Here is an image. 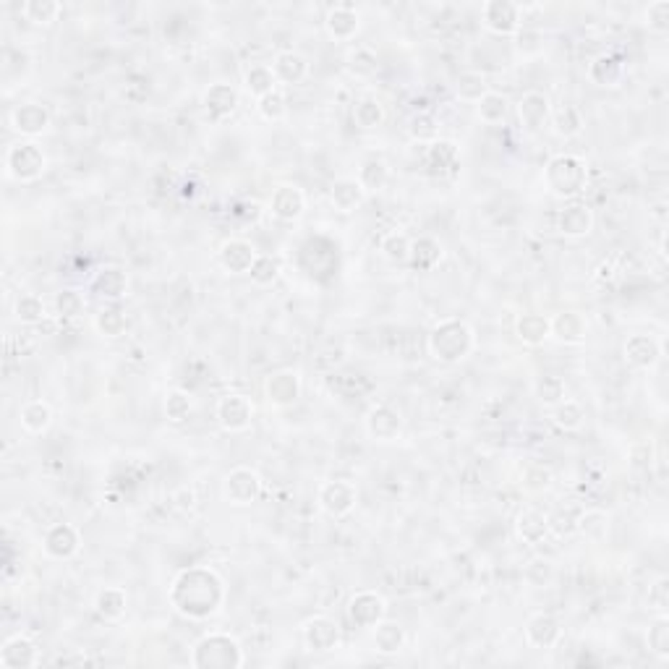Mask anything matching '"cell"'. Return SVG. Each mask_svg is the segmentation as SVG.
Here are the masks:
<instances>
[{
	"label": "cell",
	"instance_id": "cell-1",
	"mask_svg": "<svg viewBox=\"0 0 669 669\" xmlns=\"http://www.w3.org/2000/svg\"><path fill=\"white\" fill-rule=\"evenodd\" d=\"M228 586L222 576L207 565L183 568L168 588V602L186 620L204 622L225 607Z\"/></svg>",
	"mask_w": 669,
	"mask_h": 669
},
{
	"label": "cell",
	"instance_id": "cell-2",
	"mask_svg": "<svg viewBox=\"0 0 669 669\" xmlns=\"http://www.w3.org/2000/svg\"><path fill=\"white\" fill-rule=\"evenodd\" d=\"M476 348V333L465 319H439L426 334V351L439 364H460Z\"/></svg>",
	"mask_w": 669,
	"mask_h": 669
},
{
	"label": "cell",
	"instance_id": "cell-3",
	"mask_svg": "<svg viewBox=\"0 0 669 669\" xmlns=\"http://www.w3.org/2000/svg\"><path fill=\"white\" fill-rule=\"evenodd\" d=\"M188 662L194 669H241L246 654L230 633H207L194 643Z\"/></svg>",
	"mask_w": 669,
	"mask_h": 669
},
{
	"label": "cell",
	"instance_id": "cell-4",
	"mask_svg": "<svg viewBox=\"0 0 669 669\" xmlns=\"http://www.w3.org/2000/svg\"><path fill=\"white\" fill-rule=\"evenodd\" d=\"M544 183L552 196L573 202L586 191L588 168L576 154H554L544 168Z\"/></svg>",
	"mask_w": 669,
	"mask_h": 669
},
{
	"label": "cell",
	"instance_id": "cell-5",
	"mask_svg": "<svg viewBox=\"0 0 669 669\" xmlns=\"http://www.w3.org/2000/svg\"><path fill=\"white\" fill-rule=\"evenodd\" d=\"M5 170L13 181L34 183L48 170V154L37 142H16L5 152Z\"/></svg>",
	"mask_w": 669,
	"mask_h": 669
},
{
	"label": "cell",
	"instance_id": "cell-6",
	"mask_svg": "<svg viewBox=\"0 0 669 669\" xmlns=\"http://www.w3.org/2000/svg\"><path fill=\"white\" fill-rule=\"evenodd\" d=\"M262 491H265L262 476L254 468H248V465H236L222 479V497H225V502H230L236 508L254 505L262 497Z\"/></svg>",
	"mask_w": 669,
	"mask_h": 669
},
{
	"label": "cell",
	"instance_id": "cell-7",
	"mask_svg": "<svg viewBox=\"0 0 669 669\" xmlns=\"http://www.w3.org/2000/svg\"><path fill=\"white\" fill-rule=\"evenodd\" d=\"M348 622L361 630H374L387 617V602L377 591H356L345 604Z\"/></svg>",
	"mask_w": 669,
	"mask_h": 669
},
{
	"label": "cell",
	"instance_id": "cell-8",
	"mask_svg": "<svg viewBox=\"0 0 669 669\" xmlns=\"http://www.w3.org/2000/svg\"><path fill=\"white\" fill-rule=\"evenodd\" d=\"M317 502H319L322 513H327L330 517H345L356 510L359 489H356V484L343 482V479L325 482L317 491Z\"/></svg>",
	"mask_w": 669,
	"mask_h": 669
},
{
	"label": "cell",
	"instance_id": "cell-9",
	"mask_svg": "<svg viewBox=\"0 0 669 669\" xmlns=\"http://www.w3.org/2000/svg\"><path fill=\"white\" fill-rule=\"evenodd\" d=\"M214 416H217V424L222 426L225 431L241 434L254 421V403L241 393H228V395L217 400Z\"/></svg>",
	"mask_w": 669,
	"mask_h": 669
},
{
	"label": "cell",
	"instance_id": "cell-10",
	"mask_svg": "<svg viewBox=\"0 0 669 669\" xmlns=\"http://www.w3.org/2000/svg\"><path fill=\"white\" fill-rule=\"evenodd\" d=\"M301 636H304V646L314 654H330L334 648H340V625L334 622L333 617L327 614H317V617H308L301 628Z\"/></svg>",
	"mask_w": 669,
	"mask_h": 669
},
{
	"label": "cell",
	"instance_id": "cell-11",
	"mask_svg": "<svg viewBox=\"0 0 669 669\" xmlns=\"http://www.w3.org/2000/svg\"><path fill=\"white\" fill-rule=\"evenodd\" d=\"M482 22L497 37H516L520 30V5L513 0H487L482 5Z\"/></svg>",
	"mask_w": 669,
	"mask_h": 669
},
{
	"label": "cell",
	"instance_id": "cell-12",
	"mask_svg": "<svg viewBox=\"0 0 669 669\" xmlns=\"http://www.w3.org/2000/svg\"><path fill=\"white\" fill-rule=\"evenodd\" d=\"M364 429L366 434H369V439L387 445V442H395L397 437L403 434V416H400V411L393 408V405L379 403V405H374L366 413Z\"/></svg>",
	"mask_w": 669,
	"mask_h": 669
},
{
	"label": "cell",
	"instance_id": "cell-13",
	"mask_svg": "<svg viewBox=\"0 0 669 669\" xmlns=\"http://www.w3.org/2000/svg\"><path fill=\"white\" fill-rule=\"evenodd\" d=\"M267 207H270L274 220H280V222H296V220H301L306 213L304 188L296 186V183H280V186H274Z\"/></svg>",
	"mask_w": 669,
	"mask_h": 669
},
{
	"label": "cell",
	"instance_id": "cell-14",
	"mask_svg": "<svg viewBox=\"0 0 669 669\" xmlns=\"http://www.w3.org/2000/svg\"><path fill=\"white\" fill-rule=\"evenodd\" d=\"M301 390H304L301 377H299V371H293V369L273 371V374L267 377V382H265V397H267V403L274 405V408H288V405L299 403Z\"/></svg>",
	"mask_w": 669,
	"mask_h": 669
},
{
	"label": "cell",
	"instance_id": "cell-15",
	"mask_svg": "<svg viewBox=\"0 0 669 669\" xmlns=\"http://www.w3.org/2000/svg\"><path fill=\"white\" fill-rule=\"evenodd\" d=\"M256 259H259L256 246L246 239H228L217 251V265L228 274H248Z\"/></svg>",
	"mask_w": 669,
	"mask_h": 669
},
{
	"label": "cell",
	"instance_id": "cell-16",
	"mask_svg": "<svg viewBox=\"0 0 669 669\" xmlns=\"http://www.w3.org/2000/svg\"><path fill=\"white\" fill-rule=\"evenodd\" d=\"M82 549V534L71 523H53L42 536V552L50 560H71Z\"/></svg>",
	"mask_w": 669,
	"mask_h": 669
},
{
	"label": "cell",
	"instance_id": "cell-17",
	"mask_svg": "<svg viewBox=\"0 0 669 669\" xmlns=\"http://www.w3.org/2000/svg\"><path fill=\"white\" fill-rule=\"evenodd\" d=\"M239 100L241 94L236 87L225 84V82H217V84H210L204 94H202V108H204V116L213 123H222L225 118H230L236 110H239Z\"/></svg>",
	"mask_w": 669,
	"mask_h": 669
},
{
	"label": "cell",
	"instance_id": "cell-18",
	"mask_svg": "<svg viewBox=\"0 0 669 669\" xmlns=\"http://www.w3.org/2000/svg\"><path fill=\"white\" fill-rule=\"evenodd\" d=\"M562 639V622L552 612H536L526 622V643L531 648L549 651Z\"/></svg>",
	"mask_w": 669,
	"mask_h": 669
},
{
	"label": "cell",
	"instance_id": "cell-19",
	"mask_svg": "<svg viewBox=\"0 0 669 669\" xmlns=\"http://www.w3.org/2000/svg\"><path fill=\"white\" fill-rule=\"evenodd\" d=\"M622 356H625L628 366L648 371L662 361V343L654 334H630L622 345Z\"/></svg>",
	"mask_w": 669,
	"mask_h": 669
},
{
	"label": "cell",
	"instance_id": "cell-20",
	"mask_svg": "<svg viewBox=\"0 0 669 669\" xmlns=\"http://www.w3.org/2000/svg\"><path fill=\"white\" fill-rule=\"evenodd\" d=\"M549 116H552V105L544 91H526L517 100V121L523 126V131L539 134L547 126Z\"/></svg>",
	"mask_w": 669,
	"mask_h": 669
},
{
	"label": "cell",
	"instance_id": "cell-21",
	"mask_svg": "<svg viewBox=\"0 0 669 669\" xmlns=\"http://www.w3.org/2000/svg\"><path fill=\"white\" fill-rule=\"evenodd\" d=\"M39 665V646L30 636H11L0 646V667L31 669Z\"/></svg>",
	"mask_w": 669,
	"mask_h": 669
},
{
	"label": "cell",
	"instance_id": "cell-22",
	"mask_svg": "<svg viewBox=\"0 0 669 669\" xmlns=\"http://www.w3.org/2000/svg\"><path fill=\"white\" fill-rule=\"evenodd\" d=\"M50 110L39 102H22L11 110V126L13 131H19L22 136H42L50 128Z\"/></svg>",
	"mask_w": 669,
	"mask_h": 669
},
{
	"label": "cell",
	"instance_id": "cell-23",
	"mask_svg": "<svg viewBox=\"0 0 669 669\" xmlns=\"http://www.w3.org/2000/svg\"><path fill=\"white\" fill-rule=\"evenodd\" d=\"M557 230L565 239H586L594 230V213L586 202H568L557 214Z\"/></svg>",
	"mask_w": 669,
	"mask_h": 669
},
{
	"label": "cell",
	"instance_id": "cell-24",
	"mask_svg": "<svg viewBox=\"0 0 669 669\" xmlns=\"http://www.w3.org/2000/svg\"><path fill=\"white\" fill-rule=\"evenodd\" d=\"M128 274L121 267H102L91 274L90 293L102 301H121L128 296Z\"/></svg>",
	"mask_w": 669,
	"mask_h": 669
},
{
	"label": "cell",
	"instance_id": "cell-25",
	"mask_svg": "<svg viewBox=\"0 0 669 669\" xmlns=\"http://www.w3.org/2000/svg\"><path fill=\"white\" fill-rule=\"evenodd\" d=\"M552 337L562 345H580L588 337V322L578 311H560L549 319Z\"/></svg>",
	"mask_w": 669,
	"mask_h": 669
},
{
	"label": "cell",
	"instance_id": "cell-26",
	"mask_svg": "<svg viewBox=\"0 0 669 669\" xmlns=\"http://www.w3.org/2000/svg\"><path fill=\"white\" fill-rule=\"evenodd\" d=\"M516 536L523 544H542L549 536V516L539 508H523L516 516Z\"/></svg>",
	"mask_w": 669,
	"mask_h": 669
},
{
	"label": "cell",
	"instance_id": "cell-27",
	"mask_svg": "<svg viewBox=\"0 0 669 669\" xmlns=\"http://www.w3.org/2000/svg\"><path fill=\"white\" fill-rule=\"evenodd\" d=\"M586 74H588L591 84H596L602 90H614L625 79V63L620 61L617 56H612V53H602V56H596L594 61L588 63Z\"/></svg>",
	"mask_w": 669,
	"mask_h": 669
},
{
	"label": "cell",
	"instance_id": "cell-28",
	"mask_svg": "<svg viewBox=\"0 0 669 669\" xmlns=\"http://www.w3.org/2000/svg\"><path fill=\"white\" fill-rule=\"evenodd\" d=\"M325 30L334 42H348L361 30V16L351 5H334L325 16Z\"/></svg>",
	"mask_w": 669,
	"mask_h": 669
},
{
	"label": "cell",
	"instance_id": "cell-29",
	"mask_svg": "<svg viewBox=\"0 0 669 669\" xmlns=\"http://www.w3.org/2000/svg\"><path fill=\"white\" fill-rule=\"evenodd\" d=\"M445 259V246L434 236H419L411 241V256L408 265L419 273H431L439 267V262Z\"/></svg>",
	"mask_w": 669,
	"mask_h": 669
},
{
	"label": "cell",
	"instance_id": "cell-30",
	"mask_svg": "<svg viewBox=\"0 0 669 669\" xmlns=\"http://www.w3.org/2000/svg\"><path fill=\"white\" fill-rule=\"evenodd\" d=\"M457 160H460V150L453 139H437L426 147V168L431 176H447L450 170L457 168Z\"/></svg>",
	"mask_w": 669,
	"mask_h": 669
},
{
	"label": "cell",
	"instance_id": "cell-31",
	"mask_svg": "<svg viewBox=\"0 0 669 669\" xmlns=\"http://www.w3.org/2000/svg\"><path fill=\"white\" fill-rule=\"evenodd\" d=\"M364 186L359 183V178H337L330 186V202L337 213H356L366 202Z\"/></svg>",
	"mask_w": 669,
	"mask_h": 669
},
{
	"label": "cell",
	"instance_id": "cell-32",
	"mask_svg": "<svg viewBox=\"0 0 669 669\" xmlns=\"http://www.w3.org/2000/svg\"><path fill=\"white\" fill-rule=\"evenodd\" d=\"M516 334L517 340L528 348H539L544 345L549 337H552V327H549V317L544 314H536V311H528V314H520L516 319Z\"/></svg>",
	"mask_w": 669,
	"mask_h": 669
},
{
	"label": "cell",
	"instance_id": "cell-33",
	"mask_svg": "<svg viewBox=\"0 0 669 669\" xmlns=\"http://www.w3.org/2000/svg\"><path fill=\"white\" fill-rule=\"evenodd\" d=\"M273 74L280 84H301L308 76V61L296 50H285L274 58Z\"/></svg>",
	"mask_w": 669,
	"mask_h": 669
},
{
	"label": "cell",
	"instance_id": "cell-34",
	"mask_svg": "<svg viewBox=\"0 0 669 669\" xmlns=\"http://www.w3.org/2000/svg\"><path fill=\"white\" fill-rule=\"evenodd\" d=\"M128 609V594L121 586H108L94 596V612L105 622H118Z\"/></svg>",
	"mask_w": 669,
	"mask_h": 669
},
{
	"label": "cell",
	"instance_id": "cell-35",
	"mask_svg": "<svg viewBox=\"0 0 669 669\" xmlns=\"http://www.w3.org/2000/svg\"><path fill=\"white\" fill-rule=\"evenodd\" d=\"M374 648H377V654H382V656H395L403 651V646H405V630H403V625H397L395 620H382L377 628H374Z\"/></svg>",
	"mask_w": 669,
	"mask_h": 669
},
{
	"label": "cell",
	"instance_id": "cell-36",
	"mask_svg": "<svg viewBox=\"0 0 669 669\" xmlns=\"http://www.w3.org/2000/svg\"><path fill=\"white\" fill-rule=\"evenodd\" d=\"M576 534L594 544L604 542L609 534V516L604 510H580L576 520Z\"/></svg>",
	"mask_w": 669,
	"mask_h": 669
},
{
	"label": "cell",
	"instance_id": "cell-37",
	"mask_svg": "<svg viewBox=\"0 0 669 669\" xmlns=\"http://www.w3.org/2000/svg\"><path fill=\"white\" fill-rule=\"evenodd\" d=\"M549 121H552L554 134H560V136H565V139L578 136V134H583V128H586L580 110L576 105H570V102H562L557 110H552Z\"/></svg>",
	"mask_w": 669,
	"mask_h": 669
},
{
	"label": "cell",
	"instance_id": "cell-38",
	"mask_svg": "<svg viewBox=\"0 0 669 669\" xmlns=\"http://www.w3.org/2000/svg\"><path fill=\"white\" fill-rule=\"evenodd\" d=\"M405 131L411 136V142L416 144H431L439 139V121L429 113V110H416L408 121H405Z\"/></svg>",
	"mask_w": 669,
	"mask_h": 669
},
{
	"label": "cell",
	"instance_id": "cell-39",
	"mask_svg": "<svg viewBox=\"0 0 669 669\" xmlns=\"http://www.w3.org/2000/svg\"><path fill=\"white\" fill-rule=\"evenodd\" d=\"M385 118H387V110H385L382 100L374 97V94H366V97H361L353 105V121H356L359 128H364V131H371V128L382 126Z\"/></svg>",
	"mask_w": 669,
	"mask_h": 669
},
{
	"label": "cell",
	"instance_id": "cell-40",
	"mask_svg": "<svg viewBox=\"0 0 669 669\" xmlns=\"http://www.w3.org/2000/svg\"><path fill=\"white\" fill-rule=\"evenodd\" d=\"M53 317H58L61 322H74L79 319L84 311H87V299L82 291H74V288H63L56 293L53 299Z\"/></svg>",
	"mask_w": 669,
	"mask_h": 669
},
{
	"label": "cell",
	"instance_id": "cell-41",
	"mask_svg": "<svg viewBox=\"0 0 669 669\" xmlns=\"http://www.w3.org/2000/svg\"><path fill=\"white\" fill-rule=\"evenodd\" d=\"M22 429L30 434H45L53 424V408L45 400H30L22 408Z\"/></svg>",
	"mask_w": 669,
	"mask_h": 669
},
{
	"label": "cell",
	"instance_id": "cell-42",
	"mask_svg": "<svg viewBox=\"0 0 669 669\" xmlns=\"http://www.w3.org/2000/svg\"><path fill=\"white\" fill-rule=\"evenodd\" d=\"M508 113H510V102H508V97L500 94V91L489 90L487 94L476 102V116H479V121L487 123V126L502 123L508 118Z\"/></svg>",
	"mask_w": 669,
	"mask_h": 669
},
{
	"label": "cell",
	"instance_id": "cell-43",
	"mask_svg": "<svg viewBox=\"0 0 669 669\" xmlns=\"http://www.w3.org/2000/svg\"><path fill=\"white\" fill-rule=\"evenodd\" d=\"M277 79H274L273 74V65H262V63H254V65H248L244 71V87L246 91L251 94V97H265V94H270L277 87Z\"/></svg>",
	"mask_w": 669,
	"mask_h": 669
},
{
	"label": "cell",
	"instance_id": "cell-44",
	"mask_svg": "<svg viewBox=\"0 0 669 669\" xmlns=\"http://www.w3.org/2000/svg\"><path fill=\"white\" fill-rule=\"evenodd\" d=\"M91 325H94V330L97 334H102V337H121L128 330V317H126V311L118 308V306H110V308H102L100 314H94V319H91Z\"/></svg>",
	"mask_w": 669,
	"mask_h": 669
},
{
	"label": "cell",
	"instance_id": "cell-45",
	"mask_svg": "<svg viewBox=\"0 0 669 669\" xmlns=\"http://www.w3.org/2000/svg\"><path fill=\"white\" fill-rule=\"evenodd\" d=\"M61 11L63 5L58 0H27L24 8H22L24 19L31 22L34 27H50V24H56L58 16H61Z\"/></svg>",
	"mask_w": 669,
	"mask_h": 669
},
{
	"label": "cell",
	"instance_id": "cell-46",
	"mask_svg": "<svg viewBox=\"0 0 669 669\" xmlns=\"http://www.w3.org/2000/svg\"><path fill=\"white\" fill-rule=\"evenodd\" d=\"M13 314H16V319H19L22 325H27V327H37L39 322H45V319L50 317L45 301H42L39 296H34V293L19 296L16 304H13Z\"/></svg>",
	"mask_w": 669,
	"mask_h": 669
},
{
	"label": "cell",
	"instance_id": "cell-47",
	"mask_svg": "<svg viewBox=\"0 0 669 669\" xmlns=\"http://www.w3.org/2000/svg\"><path fill=\"white\" fill-rule=\"evenodd\" d=\"M359 183L364 186L366 194H377V191H382L387 183H390V168H387V162L385 160H366L364 165L359 168Z\"/></svg>",
	"mask_w": 669,
	"mask_h": 669
},
{
	"label": "cell",
	"instance_id": "cell-48",
	"mask_svg": "<svg viewBox=\"0 0 669 669\" xmlns=\"http://www.w3.org/2000/svg\"><path fill=\"white\" fill-rule=\"evenodd\" d=\"M489 91L487 76L479 71H463L456 79V94L463 102H479Z\"/></svg>",
	"mask_w": 669,
	"mask_h": 669
},
{
	"label": "cell",
	"instance_id": "cell-49",
	"mask_svg": "<svg viewBox=\"0 0 669 669\" xmlns=\"http://www.w3.org/2000/svg\"><path fill=\"white\" fill-rule=\"evenodd\" d=\"M552 419H554V424L560 426V429H565V431H578L580 426H583V419H586V411H583V405H580L578 400H562V403H557L554 408H552Z\"/></svg>",
	"mask_w": 669,
	"mask_h": 669
},
{
	"label": "cell",
	"instance_id": "cell-50",
	"mask_svg": "<svg viewBox=\"0 0 669 669\" xmlns=\"http://www.w3.org/2000/svg\"><path fill=\"white\" fill-rule=\"evenodd\" d=\"M379 251L382 256L390 262V265H408V256H411V239L400 230H393L382 239L379 244Z\"/></svg>",
	"mask_w": 669,
	"mask_h": 669
},
{
	"label": "cell",
	"instance_id": "cell-51",
	"mask_svg": "<svg viewBox=\"0 0 669 669\" xmlns=\"http://www.w3.org/2000/svg\"><path fill=\"white\" fill-rule=\"evenodd\" d=\"M194 413V397L186 390H170L165 395V419L173 424H183L188 421V416Z\"/></svg>",
	"mask_w": 669,
	"mask_h": 669
},
{
	"label": "cell",
	"instance_id": "cell-52",
	"mask_svg": "<svg viewBox=\"0 0 669 669\" xmlns=\"http://www.w3.org/2000/svg\"><path fill=\"white\" fill-rule=\"evenodd\" d=\"M534 395H536V400L542 405L554 408L557 403L565 400V382L560 377H554V374H544V377H539L534 382Z\"/></svg>",
	"mask_w": 669,
	"mask_h": 669
},
{
	"label": "cell",
	"instance_id": "cell-53",
	"mask_svg": "<svg viewBox=\"0 0 669 669\" xmlns=\"http://www.w3.org/2000/svg\"><path fill=\"white\" fill-rule=\"evenodd\" d=\"M648 648L659 656V659H669V617L667 614H656V620L648 625Z\"/></svg>",
	"mask_w": 669,
	"mask_h": 669
},
{
	"label": "cell",
	"instance_id": "cell-54",
	"mask_svg": "<svg viewBox=\"0 0 669 669\" xmlns=\"http://www.w3.org/2000/svg\"><path fill=\"white\" fill-rule=\"evenodd\" d=\"M256 110H259V116H262L267 123L282 121V118L288 116V100H285V94H282V91L274 90V91H270V94H265V97H259V100H256Z\"/></svg>",
	"mask_w": 669,
	"mask_h": 669
},
{
	"label": "cell",
	"instance_id": "cell-55",
	"mask_svg": "<svg viewBox=\"0 0 669 669\" xmlns=\"http://www.w3.org/2000/svg\"><path fill=\"white\" fill-rule=\"evenodd\" d=\"M552 484H554V476L544 465H528L520 476V487L528 494H544L547 489H552Z\"/></svg>",
	"mask_w": 669,
	"mask_h": 669
},
{
	"label": "cell",
	"instance_id": "cell-56",
	"mask_svg": "<svg viewBox=\"0 0 669 669\" xmlns=\"http://www.w3.org/2000/svg\"><path fill=\"white\" fill-rule=\"evenodd\" d=\"M345 65H348V71H351L353 76H361V79H364V76H371V74L377 71V53L369 50V48H356V50L348 53Z\"/></svg>",
	"mask_w": 669,
	"mask_h": 669
},
{
	"label": "cell",
	"instance_id": "cell-57",
	"mask_svg": "<svg viewBox=\"0 0 669 669\" xmlns=\"http://www.w3.org/2000/svg\"><path fill=\"white\" fill-rule=\"evenodd\" d=\"M654 460H656V447L651 439H643V442H636L628 453V465L636 471V474H646L654 468Z\"/></svg>",
	"mask_w": 669,
	"mask_h": 669
},
{
	"label": "cell",
	"instance_id": "cell-58",
	"mask_svg": "<svg viewBox=\"0 0 669 669\" xmlns=\"http://www.w3.org/2000/svg\"><path fill=\"white\" fill-rule=\"evenodd\" d=\"M646 604L654 614H669V578L667 576H659L648 586V596H646Z\"/></svg>",
	"mask_w": 669,
	"mask_h": 669
},
{
	"label": "cell",
	"instance_id": "cell-59",
	"mask_svg": "<svg viewBox=\"0 0 669 669\" xmlns=\"http://www.w3.org/2000/svg\"><path fill=\"white\" fill-rule=\"evenodd\" d=\"M643 22L651 31H659V34L669 31V0L648 3V8L643 11Z\"/></svg>",
	"mask_w": 669,
	"mask_h": 669
},
{
	"label": "cell",
	"instance_id": "cell-60",
	"mask_svg": "<svg viewBox=\"0 0 669 669\" xmlns=\"http://www.w3.org/2000/svg\"><path fill=\"white\" fill-rule=\"evenodd\" d=\"M282 273V267H280V262L274 259V256H267V254H259V259H256V265L251 267V280L256 282V285H273L274 280L280 277Z\"/></svg>",
	"mask_w": 669,
	"mask_h": 669
},
{
	"label": "cell",
	"instance_id": "cell-61",
	"mask_svg": "<svg viewBox=\"0 0 669 669\" xmlns=\"http://www.w3.org/2000/svg\"><path fill=\"white\" fill-rule=\"evenodd\" d=\"M516 50L523 58H536L544 50V37L536 30H517L516 34Z\"/></svg>",
	"mask_w": 669,
	"mask_h": 669
},
{
	"label": "cell",
	"instance_id": "cell-62",
	"mask_svg": "<svg viewBox=\"0 0 669 669\" xmlns=\"http://www.w3.org/2000/svg\"><path fill=\"white\" fill-rule=\"evenodd\" d=\"M523 578L528 580V586L542 588V586H547L549 580L554 578V568H552V562H547V560H534V562L526 565Z\"/></svg>",
	"mask_w": 669,
	"mask_h": 669
},
{
	"label": "cell",
	"instance_id": "cell-63",
	"mask_svg": "<svg viewBox=\"0 0 669 669\" xmlns=\"http://www.w3.org/2000/svg\"><path fill=\"white\" fill-rule=\"evenodd\" d=\"M578 513L580 510H560V513L549 516V531H554L557 536H570V534H576Z\"/></svg>",
	"mask_w": 669,
	"mask_h": 669
},
{
	"label": "cell",
	"instance_id": "cell-64",
	"mask_svg": "<svg viewBox=\"0 0 669 669\" xmlns=\"http://www.w3.org/2000/svg\"><path fill=\"white\" fill-rule=\"evenodd\" d=\"M233 217H239V220H244V222H256V220L262 217V204L254 202V199L239 202V204L233 207Z\"/></svg>",
	"mask_w": 669,
	"mask_h": 669
}]
</instances>
